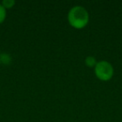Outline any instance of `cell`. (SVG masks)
Here are the masks:
<instances>
[{"instance_id":"cell-1","label":"cell","mask_w":122,"mask_h":122,"mask_svg":"<svg viewBox=\"0 0 122 122\" xmlns=\"http://www.w3.org/2000/svg\"><path fill=\"white\" fill-rule=\"evenodd\" d=\"M68 21L75 29H83L89 22V14L84 7L75 6L69 12Z\"/></svg>"},{"instance_id":"cell-4","label":"cell","mask_w":122,"mask_h":122,"mask_svg":"<svg viewBox=\"0 0 122 122\" xmlns=\"http://www.w3.org/2000/svg\"><path fill=\"white\" fill-rule=\"evenodd\" d=\"M85 65L88 67H94L96 65V59L93 56H88L85 58Z\"/></svg>"},{"instance_id":"cell-2","label":"cell","mask_w":122,"mask_h":122,"mask_svg":"<svg viewBox=\"0 0 122 122\" xmlns=\"http://www.w3.org/2000/svg\"><path fill=\"white\" fill-rule=\"evenodd\" d=\"M95 74L99 80L107 81L113 76L114 69L107 61H100L95 66Z\"/></svg>"},{"instance_id":"cell-3","label":"cell","mask_w":122,"mask_h":122,"mask_svg":"<svg viewBox=\"0 0 122 122\" xmlns=\"http://www.w3.org/2000/svg\"><path fill=\"white\" fill-rule=\"evenodd\" d=\"M11 57L9 54H6V53H3L1 55H0V61H1V63H3L4 65H9V64L11 63Z\"/></svg>"},{"instance_id":"cell-6","label":"cell","mask_w":122,"mask_h":122,"mask_svg":"<svg viewBox=\"0 0 122 122\" xmlns=\"http://www.w3.org/2000/svg\"><path fill=\"white\" fill-rule=\"evenodd\" d=\"M6 18V9L2 4H0V24H2Z\"/></svg>"},{"instance_id":"cell-5","label":"cell","mask_w":122,"mask_h":122,"mask_svg":"<svg viewBox=\"0 0 122 122\" xmlns=\"http://www.w3.org/2000/svg\"><path fill=\"white\" fill-rule=\"evenodd\" d=\"M14 4H15V1H14V0H4L2 2V5L4 6L5 9H11Z\"/></svg>"}]
</instances>
